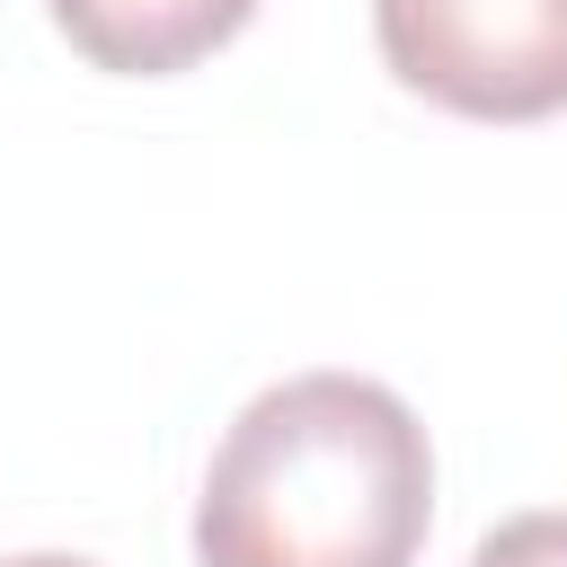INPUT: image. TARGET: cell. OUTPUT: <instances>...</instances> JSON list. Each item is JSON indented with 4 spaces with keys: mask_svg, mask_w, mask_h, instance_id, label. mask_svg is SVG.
Segmentation results:
<instances>
[{
    "mask_svg": "<svg viewBox=\"0 0 567 567\" xmlns=\"http://www.w3.org/2000/svg\"><path fill=\"white\" fill-rule=\"evenodd\" d=\"M399 89L478 115L540 124L567 106V0H372Z\"/></svg>",
    "mask_w": 567,
    "mask_h": 567,
    "instance_id": "obj_2",
    "label": "cell"
},
{
    "mask_svg": "<svg viewBox=\"0 0 567 567\" xmlns=\"http://www.w3.org/2000/svg\"><path fill=\"white\" fill-rule=\"evenodd\" d=\"M53 27L71 35V53H89L97 71L124 80H168L204 53H221L257 0H44Z\"/></svg>",
    "mask_w": 567,
    "mask_h": 567,
    "instance_id": "obj_3",
    "label": "cell"
},
{
    "mask_svg": "<svg viewBox=\"0 0 567 567\" xmlns=\"http://www.w3.org/2000/svg\"><path fill=\"white\" fill-rule=\"evenodd\" d=\"M9 567H89V558H53V549H44V558H9Z\"/></svg>",
    "mask_w": 567,
    "mask_h": 567,
    "instance_id": "obj_5",
    "label": "cell"
},
{
    "mask_svg": "<svg viewBox=\"0 0 567 567\" xmlns=\"http://www.w3.org/2000/svg\"><path fill=\"white\" fill-rule=\"evenodd\" d=\"M434 523V443L363 372L257 390L195 496L204 567H416Z\"/></svg>",
    "mask_w": 567,
    "mask_h": 567,
    "instance_id": "obj_1",
    "label": "cell"
},
{
    "mask_svg": "<svg viewBox=\"0 0 567 567\" xmlns=\"http://www.w3.org/2000/svg\"><path fill=\"white\" fill-rule=\"evenodd\" d=\"M470 567H567V514H514V523H496L470 549Z\"/></svg>",
    "mask_w": 567,
    "mask_h": 567,
    "instance_id": "obj_4",
    "label": "cell"
}]
</instances>
